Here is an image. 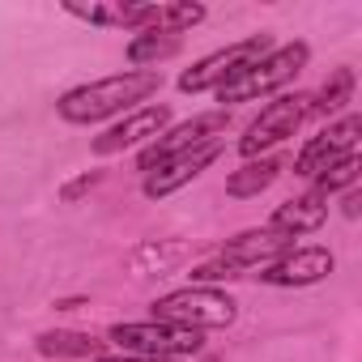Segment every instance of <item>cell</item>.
Instances as JSON below:
<instances>
[{"label": "cell", "instance_id": "6da1fadb", "mask_svg": "<svg viewBox=\"0 0 362 362\" xmlns=\"http://www.w3.org/2000/svg\"><path fill=\"white\" fill-rule=\"evenodd\" d=\"M158 86H162V73L158 69H124L115 77H103V81H90V86L69 90L56 103V111L69 124H98V119L132 107V103H145L149 94H158Z\"/></svg>", "mask_w": 362, "mask_h": 362}, {"label": "cell", "instance_id": "7a4b0ae2", "mask_svg": "<svg viewBox=\"0 0 362 362\" xmlns=\"http://www.w3.org/2000/svg\"><path fill=\"white\" fill-rule=\"evenodd\" d=\"M153 320L158 324H175V328H230L239 320V303L226 294V290H214V286H188V290H175V294H162L153 303Z\"/></svg>", "mask_w": 362, "mask_h": 362}, {"label": "cell", "instance_id": "3957f363", "mask_svg": "<svg viewBox=\"0 0 362 362\" xmlns=\"http://www.w3.org/2000/svg\"><path fill=\"white\" fill-rule=\"evenodd\" d=\"M307 56H311V47H307V43L273 47L260 64H252V69H243L235 81H226V86L218 90V103H252V98H260V94L281 90L286 81H294V73L307 64Z\"/></svg>", "mask_w": 362, "mask_h": 362}, {"label": "cell", "instance_id": "277c9868", "mask_svg": "<svg viewBox=\"0 0 362 362\" xmlns=\"http://www.w3.org/2000/svg\"><path fill=\"white\" fill-rule=\"evenodd\" d=\"M124 354H132V358H188V354H201L205 349V332H197V328H175V324H158V320H149V324H115L111 332H107Z\"/></svg>", "mask_w": 362, "mask_h": 362}, {"label": "cell", "instance_id": "5b68a950", "mask_svg": "<svg viewBox=\"0 0 362 362\" xmlns=\"http://www.w3.org/2000/svg\"><path fill=\"white\" fill-rule=\"evenodd\" d=\"M269 52H273V39H269V35H252V39H243V43H230V47H222V52H214V56L197 60L184 77H179V90H184V94L222 90V86H226V81H235L243 69L260 64Z\"/></svg>", "mask_w": 362, "mask_h": 362}, {"label": "cell", "instance_id": "8992f818", "mask_svg": "<svg viewBox=\"0 0 362 362\" xmlns=\"http://www.w3.org/2000/svg\"><path fill=\"white\" fill-rule=\"evenodd\" d=\"M226 128H230V115H226V111L192 115V119H184V124H175L170 132L153 136V141L141 149L136 166H141V170H153V166H162V162H170V158H184V153H192V149H201V145H209V141H222Z\"/></svg>", "mask_w": 362, "mask_h": 362}, {"label": "cell", "instance_id": "52a82bcc", "mask_svg": "<svg viewBox=\"0 0 362 362\" xmlns=\"http://www.w3.org/2000/svg\"><path fill=\"white\" fill-rule=\"evenodd\" d=\"M307 115H311V94H286V98L269 103V107L252 119L247 136L239 141V153H243V158H260L264 149H273V145L290 141Z\"/></svg>", "mask_w": 362, "mask_h": 362}, {"label": "cell", "instance_id": "ba28073f", "mask_svg": "<svg viewBox=\"0 0 362 362\" xmlns=\"http://www.w3.org/2000/svg\"><path fill=\"white\" fill-rule=\"evenodd\" d=\"M358 132H362V119H358V115H345V119L328 124L320 136H311V141L303 145V153L294 158V175H303V179H315V175H320L328 162H337V158L354 153V141H358Z\"/></svg>", "mask_w": 362, "mask_h": 362}, {"label": "cell", "instance_id": "9c48e42d", "mask_svg": "<svg viewBox=\"0 0 362 362\" xmlns=\"http://www.w3.org/2000/svg\"><path fill=\"white\" fill-rule=\"evenodd\" d=\"M337 269L328 247H290L286 256H277L273 264L260 269L264 286H315Z\"/></svg>", "mask_w": 362, "mask_h": 362}, {"label": "cell", "instance_id": "30bf717a", "mask_svg": "<svg viewBox=\"0 0 362 362\" xmlns=\"http://www.w3.org/2000/svg\"><path fill=\"white\" fill-rule=\"evenodd\" d=\"M218 153H222V141H209V145H201V149H192V153H184V158H170V162L153 166L149 179H145V197H149V201H162V197L179 192L184 184H192L201 170H209V166L218 162Z\"/></svg>", "mask_w": 362, "mask_h": 362}, {"label": "cell", "instance_id": "8fae6325", "mask_svg": "<svg viewBox=\"0 0 362 362\" xmlns=\"http://www.w3.org/2000/svg\"><path fill=\"white\" fill-rule=\"evenodd\" d=\"M166 119H170L166 107H141V111L124 115L115 128H107V132L94 141V149H98V153H119V149H128V145H145V141L162 136Z\"/></svg>", "mask_w": 362, "mask_h": 362}, {"label": "cell", "instance_id": "7c38bea8", "mask_svg": "<svg viewBox=\"0 0 362 362\" xmlns=\"http://www.w3.org/2000/svg\"><path fill=\"white\" fill-rule=\"evenodd\" d=\"M328 222V205H324V197H298V201H286V205H277V214H273V222H269V230H277V235H290V239H298V235H311V230H320Z\"/></svg>", "mask_w": 362, "mask_h": 362}, {"label": "cell", "instance_id": "4fadbf2b", "mask_svg": "<svg viewBox=\"0 0 362 362\" xmlns=\"http://www.w3.org/2000/svg\"><path fill=\"white\" fill-rule=\"evenodd\" d=\"M103 341H94L90 332H73V328H56V332H43L39 337V354L43 358H103L98 354Z\"/></svg>", "mask_w": 362, "mask_h": 362}, {"label": "cell", "instance_id": "5bb4252c", "mask_svg": "<svg viewBox=\"0 0 362 362\" xmlns=\"http://www.w3.org/2000/svg\"><path fill=\"white\" fill-rule=\"evenodd\" d=\"M277 170H281V162L277 158H247V166H239L230 179H226V192L230 197H239V201H247V197H260L273 179H277Z\"/></svg>", "mask_w": 362, "mask_h": 362}, {"label": "cell", "instance_id": "9a60e30c", "mask_svg": "<svg viewBox=\"0 0 362 362\" xmlns=\"http://www.w3.org/2000/svg\"><path fill=\"white\" fill-rule=\"evenodd\" d=\"M179 52V35H166V30H141V35H132V43H128V64L132 69H149V64H158V60H166V56H175Z\"/></svg>", "mask_w": 362, "mask_h": 362}, {"label": "cell", "instance_id": "2e32d148", "mask_svg": "<svg viewBox=\"0 0 362 362\" xmlns=\"http://www.w3.org/2000/svg\"><path fill=\"white\" fill-rule=\"evenodd\" d=\"M354 103V69H337L324 86H320V94L311 98V115H337V111H345Z\"/></svg>", "mask_w": 362, "mask_h": 362}, {"label": "cell", "instance_id": "e0dca14e", "mask_svg": "<svg viewBox=\"0 0 362 362\" xmlns=\"http://www.w3.org/2000/svg\"><path fill=\"white\" fill-rule=\"evenodd\" d=\"M354 179H358V153H345V158L328 162V166L315 175V197H324V201H328V192H341V188H349Z\"/></svg>", "mask_w": 362, "mask_h": 362}, {"label": "cell", "instance_id": "ac0fdd59", "mask_svg": "<svg viewBox=\"0 0 362 362\" xmlns=\"http://www.w3.org/2000/svg\"><path fill=\"white\" fill-rule=\"evenodd\" d=\"M197 22H205V5H162V30L166 35L192 30Z\"/></svg>", "mask_w": 362, "mask_h": 362}, {"label": "cell", "instance_id": "d6986e66", "mask_svg": "<svg viewBox=\"0 0 362 362\" xmlns=\"http://www.w3.org/2000/svg\"><path fill=\"white\" fill-rule=\"evenodd\" d=\"M94 184H98V170H94V175H81V179H73V184H69V188H64L60 197H64V201L73 205V201H77V197H86V192H90Z\"/></svg>", "mask_w": 362, "mask_h": 362}, {"label": "cell", "instance_id": "ffe728a7", "mask_svg": "<svg viewBox=\"0 0 362 362\" xmlns=\"http://www.w3.org/2000/svg\"><path fill=\"white\" fill-rule=\"evenodd\" d=\"M94 362H175V358H132V354H119V358H94Z\"/></svg>", "mask_w": 362, "mask_h": 362}, {"label": "cell", "instance_id": "44dd1931", "mask_svg": "<svg viewBox=\"0 0 362 362\" xmlns=\"http://www.w3.org/2000/svg\"><path fill=\"white\" fill-rule=\"evenodd\" d=\"M345 214H349V218H358V192H349V201H345Z\"/></svg>", "mask_w": 362, "mask_h": 362}]
</instances>
